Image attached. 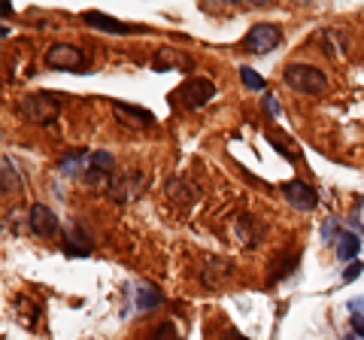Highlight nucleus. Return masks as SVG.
Returning <instances> with one entry per match:
<instances>
[{
    "instance_id": "nucleus-1",
    "label": "nucleus",
    "mask_w": 364,
    "mask_h": 340,
    "mask_svg": "<svg viewBox=\"0 0 364 340\" xmlns=\"http://www.w3.org/2000/svg\"><path fill=\"white\" fill-rule=\"evenodd\" d=\"M282 76H286V83L294 88V92L310 95V97H318V95H322L325 88H328V76L318 70V67H313V64H298V61H291V64H286Z\"/></svg>"
},
{
    "instance_id": "nucleus-2",
    "label": "nucleus",
    "mask_w": 364,
    "mask_h": 340,
    "mask_svg": "<svg viewBox=\"0 0 364 340\" xmlns=\"http://www.w3.org/2000/svg\"><path fill=\"white\" fill-rule=\"evenodd\" d=\"M18 112L25 116L28 122H37V124H52L61 112V100L55 97L52 92H37V95H28L21 97Z\"/></svg>"
},
{
    "instance_id": "nucleus-3",
    "label": "nucleus",
    "mask_w": 364,
    "mask_h": 340,
    "mask_svg": "<svg viewBox=\"0 0 364 340\" xmlns=\"http://www.w3.org/2000/svg\"><path fill=\"white\" fill-rule=\"evenodd\" d=\"M213 97H215V83H213V79H203V76L186 79V83H182L176 92H173V100H176L179 107H186V110L207 107Z\"/></svg>"
},
{
    "instance_id": "nucleus-4",
    "label": "nucleus",
    "mask_w": 364,
    "mask_h": 340,
    "mask_svg": "<svg viewBox=\"0 0 364 340\" xmlns=\"http://www.w3.org/2000/svg\"><path fill=\"white\" fill-rule=\"evenodd\" d=\"M146 188V174L143 170H116L107 186V195L116 203H128L134 198H140V191Z\"/></svg>"
},
{
    "instance_id": "nucleus-5",
    "label": "nucleus",
    "mask_w": 364,
    "mask_h": 340,
    "mask_svg": "<svg viewBox=\"0 0 364 340\" xmlns=\"http://www.w3.org/2000/svg\"><path fill=\"white\" fill-rule=\"evenodd\" d=\"M282 43V31L277 25H270V21H261V25H252L249 33L243 37V49L249 55H267L273 52Z\"/></svg>"
},
{
    "instance_id": "nucleus-6",
    "label": "nucleus",
    "mask_w": 364,
    "mask_h": 340,
    "mask_svg": "<svg viewBox=\"0 0 364 340\" xmlns=\"http://www.w3.org/2000/svg\"><path fill=\"white\" fill-rule=\"evenodd\" d=\"M46 64L52 70H73V73H82L85 67V55L79 52L70 43H55V46L46 49Z\"/></svg>"
},
{
    "instance_id": "nucleus-7",
    "label": "nucleus",
    "mask_w": 364,
    "mask_h": 340,
    "mask_svg": "<svg viewBox=\"0 0 364 340\" xmlns=\"http://www.w3.org/2000/svg\"><path fill=\"white\" fill-rule=\"evenodd\" d=\"M28 228L37 237H55L61 231V222L46 203H33V207L28 210Z\"/></svg>"
},
{
    "instance_id": "nucleus-8",
    "label": "nucleus",
    "mask_w": 364,
    "mask_h": 340,
    "mask_svg": "<svg viewBox=\"0 0 364 340\" xmlns=\"http://www.w3.org/2000/svg\"><path fill=\"white\" fill-rule=\"evenodd\" d=\"M282 198H286L291 207H294V210H301V213L316 210V203H318L316 188H313V186H306L304 179H291V183L282 186Z\"/></svg>"
},
{
    "instance_id": "nucleus-9",
    "label": "nucleus",
    "mask_w": 364,
    "mask_h": 340,
    "mask_svg": "<svg viewBox=\"0 0 364 340\" xmlns=\"http://www.w3.org/2000/svg\"><path fill=\"white\" fill-rule=\"evenodd\" d=\"M112 112L122 124H134V128H149L155 124V116L146 107H134V104H122V100H112Z\"/></svg>"
},
{
    "instance_id": "nucleus-10",
    "label": "nucleus",
    "mask_w": 364,
    "mask_h": 340,
    "mask_svg": "<svg viewBox=\"0 0 364 340\" xmlns=\"http://www.w3.org/2000/svg\"><path fill=\"white\" fill-rule=\"evenodd\" d=\"M234 228H237V237L243 240V246H246V249H255L261 240H264V234H267V225L261 222L258 216H249V213H246V216L237 219Z\"/></svg>"
},
{
    "instance_id": "nucleus-11",
    "label": "nucleus",
    "mask_w": 364,
    "mask_h": 340,
    "mask_svg": "<svg viewBox=\"0 0 364 340\" xmlns=\"http://www.w3.org/2000/svg\"><path fill=\"white\" fill-rule=\"evenodd\" d=\"M152 64H155V70H161V73H167V70H182V67H195V61H191V55H186V52H179V49H173V46H164V49H158V55L152 58Z\"/></svg>"
},
{
    "instance_id": "nucleus-12",
    "label": "nucleus",
    "mask_w": 364,
    "mask_h": 340,
    "mask_svg": "<svg viewBox=\"0 0 364 340\" xmlns=\"http://www.w3.org/2000/svg\"><path fill=\"white\" fill-rule=\"evenodd\" d=\"M164 195H167L170 203H176V207H188V203L198 198V186H191L188 179L173 176V179L164 183Z\"/></svg>"
},
{
    "instance_id": "nucleus-13",
    "label": "nucleus",
    "mask_w": 364,
    "mask_h": 340,
    "mask_svg": "<svg viewBox=\"0 0 364 340\" xmlns=\"http://www.w3.org/2000/svg\"><path fill=\"white\" fill-rule=\"evenodd\" d=\"M82 21H85L88 28H95V31H107V33H131V31H134L131 25H124V21L112 18V16H107V13H97V9H91V13H85V16H82Z\"/></svg>"
},
{
    "instance_id": "nucleus-14",
    "label": "nucleus",
    "mask_w": 364,
    "mask_h": 340,
    "mask_svg": "<svg viewBox=\"0 0 364 340\" xmlns=\"http://www.w3.org/2000/svg\"><path fill=\"white\" fill-rule=\"evenodd\" d=\"M61 240H64V253L70 258H82V255L91 253V240H88V234L79 228V225H76V228H67L61 234Z\"/></svg>"
},
{
    "instance_id": "nucleus-15",
    "label": "nucleus",
    "mask_w": 364,
    "mask_h": 340,
    "mask_svg": "<svg viewBox=\"0 0 364 340\" xmlns=\"http://www.w3.org/2000/svg\"><path fill=\"white\" fill-rule=\"evenodd\" d=\"M91 164V155L85 149H70L67 155H61V161H58V170L64 176H79L82 174L85 176V170Z\"/></svg>"
},
{
    "instance_id": "nucleus-16",
    "label": "nucleus",
    "mask_w": 364,
    "mask_h": 340,
    "mask_svg": "<svg viewBox=\"0 0 364 340\" xmlns=\"http://www.w3.org/2000/svg\"><path fill=\"white\" fill-rule=\"evenodd\" d=\"M334 249H337V258H340V262H355V255L361 253V237L343 231V234L337 237Z\"/></svg>"
},
{
    "instance_id": "nucleus-17",
    "label": "nucleus",
    "mask_w": 364,
    "mask_h": 340,
    "mask_svg": "<svg viewBox=\"0 0 364 340\" xmlns=\"http://www.w3.org/2000/svg\"><path fill=\"white\" fill-rule=\"evenodd\" d=\"M164 304V294L155 286H136V313H149Z\"/></svg>"
},
{
    "instance_id": "nucleus-18",
    "label": "nucleus",
    "mask_w": 364,
    "mask_h": 340,
    "mask_svg": "<svg viewBox=\"0 0 364 340\" xmlns=\"http://www.w3.org/2000/svg\"><path fill=\"white\" fill-rule=\"evenodd\" d=\"M13 307H16V313H18V322L21 325H28V328H33L40 322V307L33 304L31 298H25V294H18V298L13 301Z\"/></svg>"
},
{
    "instance_id": "nucleus-19",
    "label": "nucleus",
    "mask_w": 364,
    "mask_h": 340,
    "mask_svg": "<svg viewBox=\"0 0 364 340\" xmlns=\"http://www.w3.org/2000/svg\"><path fill=\"white\" fill-rule=\"evenodd\" d=\"M112 164H116V161H112V155L100 149V152H91L88 170H95V174H104V176H112V174H116V170H112Z\"/></svg>"
},
{
    "instance_id": "nucleus-20",
    "label": "nucleus",
    "mask_w": 364,
    "mask_h": 340,
    "mask_svg": "<svg viewBox=\"0 0 364 340\" xmlns=\"http://www.w3.org/2000/svg\"><path fill=\"white\" fill-rule=\"evenodd\" d=\"M21 188V179H18V170L13 158H4V191H18Z\"/></svg>"
},
{
    "instance_id": "nucleus-21",
    "label": "nucleus",
    "mask_w": 364,
    "mask_h": 340,
    "mask_svg": "<svg viewBox=\"0 0 364 340\" xmlns=\"http://www.w3.org/2000/svg\"><path fill=\"white\" fill-rule=\"evenodd\" d=\"M240 79H243V85L246 88H252V92H264V76L261 73H255L252 67H240Z\"/></svg>"
},
{
    "instance_id": "nucleus-22",
    "label": "nucleus",
    "mask_w": 364,
    "mask_h": 340,
    "mask_svg": "<svg viewBox=\"0 0 364 340\" xmlns=\"http://www.w3.org/2000/svg\"><path fill=\"white\" fill-rule=\"evenodd\" d=\"M152 340H179L176 325H173V322H164V325H158V328H155V334H152Z\"/></svg>"
},
{
    "instance_id": "nucleus-23",
    "label": "nucleus",
    "mask_w": 364,
    "mask_h": 340,
    "mask_svg": "<svg viewBox=\"0 0 364 340\" xmlns=\"http://www.w3.org/2000/svg\"><path fill=\"white\" fill-rule=\"evenodd\" d=\"M361 270H364V262H358V258H355V262H352V265L343 270V282L358 280V277H361Z\"/></svg>"
},
{
    "instance_id": "nucleus-24",
    "label": "nucleus",
    "mask_w": 364,
    "mask_h": 340,
    "mask_svg": "<svg viewBox=\"0 0 364 340\" xmlns=\"http://www.w3.org/2000/svg\"><path fill=\"white\" fill-rule=\"evenodd\" d=\"M261 104H264V110L270 112L273 119H282V110H279V104H277V100H273L270 95H264V100H261Z\"/></svg>"
},
{
    "instance_id": "nucleus-25",
    "label": "nucleus",
    "mask_w": 364,
    "mask_h": 340,
    "mask_svg": "<svg viewBox=\"0 0 364 340\" xmlns=\"http://www.w3.org/2000/svg\"><path fill=\"white\" fill-rule=\"evenodd\" d=\"M322 237H325V240L328 243H337V222H325V228H322Z\"/></svg>"
},
{
    "instance_id": "nucleus-26",
    "label": "nucleus",
    "mask_w": 364,
    "mask_h": 340,
    "mask_svg": "<svg viewBox=\"0 0 364 340\" xmlns=\"http://www.w3.org/2000/svg\"><path fill=\"white\" fill-rule=\"evenodd\" d=\"M352 331H355V337H364V316L361 313H352Z\"/></svg>"
},
{
    "instance_id": "nucleus-27",
    "label": "nucleus",
    "mask_w": 364,
    "mask_h": 340,
    "mask_svg": "<svg viewBox=\"0 0 364 340\" xmlns=\"http://www.w3.org/2000/svg\"><path fill=\"white\" fill-rule=\"evenodd\" d=\"M222 340H249V337H243L240 331H234V328H228V331L222 334Z\"/></svg>"
},
{
    "instance_id": "nucleus-28",
    "label": "nucleus",
    "mask_w": 364,
    "mask_h": 340,
    "mask_svg": "<svg viewBox=\"0 0 364 340\" xmlns=\"http://www.w3.org/2000/svg\"><path fill=\"white\" fill-rule=\"evenodd\" d=\"M349 310L355 313V310H364V298H358V301H349Z\"/></svg>"
},
{
    "instance_id": "nucleus-29",
    "label": "nucleus",
    "mask_w": 364,
    "mask_h": 340,
    "mask_svg": "<svg viewBox=\"0 0 364 340\" xmlns=\"http://www.w3.org/2000/svg\"><path fill=\"white\" fill-rule=\"evenodd\" d=\"M349 340H355V334H352V337H349Z\"/></svg>"
}]
</instances>
